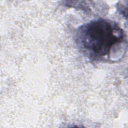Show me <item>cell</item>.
I'll return each mask as SVG.
<instances>
[{"label":"cell","instance_id":"1","mask_svg":"<svg viewBox=\"0 0 128 128\" xmlns=\"http://www.w3.org/2000/svg\"><path fill=\"white\" fill-rule=\"evenodd\" d=\"M74 36L80 51L92 62H108L111 60L112 52H120L116 48H127L124 30L116 22L109 20L99 18L84 24L78 28Z\"/></svg>","mask_w":128,"mask_h":128}]
</instances>
